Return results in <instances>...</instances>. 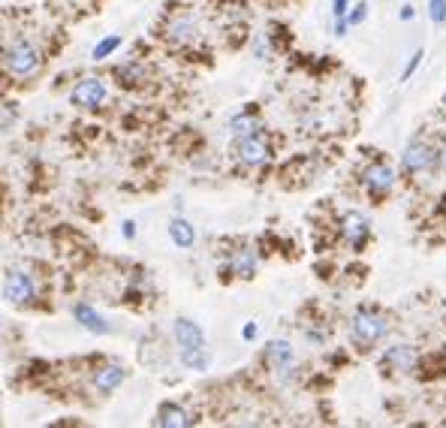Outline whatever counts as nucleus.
Returning <instances> with one entry per match:
<instances>
[{
	"instance_id": "1",
	"label": "nucleus",
	"mask_w": 446,
	"mask_h": 428,
	"mask_svg": "<svg viewBox=\"0 0 446 428\" xmlns=\"http://www.w3.org/2000/svg\"><path fill=\"white\" fill-rule=\"evenodd\" d=\"M386 317L383 314H374V311H356L353 314V323H350V332H353V338L362 341V344H374L386 335Z\"/></svg>"
},
{
	"instance_id": "2",
	"label": "nucleus",
	"mask_w": 446,
	"mask_h": 428,
	"mask_svg": "<svg viewBox=\"0 0 446 428\" xmlns=\"http://www.w3.org/2000/svg\"><path fill=\"white\" fill-rule=\"evenodd\" d=\"M4 63H6V70L12 76H31L39 66V51L31 43H16V46L6 49Z\"/></svg>"
},
{
	"instance_id": "3",
	"label": "nucleus",
	"mask_w": 446,
	"mask_h": 428,
	"mask_svg": "<svg viewBox=\"0 0 446 428\" xmlns=\"http://www.w3.org/2000/svg\"><path fill=\"white\" fill-rule=\"evenodd\" d=\"M103 100H106V85L100 78H85V82H78L70 93V103L78 106V109H97Z\"/></svg>"
},
{
	"instance_id": "4",
	"label": "nucleus",
	"mask_w": 446,
	"mask_h": 428,
	"mask_svg": "<svg viewBox=\"0 0 446 428\" xmlns=\"http://www.w3.org/2000/svg\"><path fill=\"white\" fill-rule=\"evenodd\" d=\"M34 296V284L24 272H6L4 277V299L9 305H24Z\"/></svg>"
},
{
	"instance_id": "5",
	"label": "nucleus",
	"mask_w": 446,
	"mask_h": 428,
	"mask_svg": "<svg viewBox=\"0 0 446 428\" xmlns=\"http://www.w3.org/2000/svg\"><path fill=\"white\" fill-rule=\"evenodd\" d=\"M435 160H437V154L431 151L425 142H416V145H410V148L404 151L401 163H404V169H410V172H425V169L435 166Z\"/></svg>"
},
{
	"instance_id": "6",
	"label": "nucleus",
	"mask_w": 446,
	"mask_h": 428,
	"mask_svg": "<svg viewBox=\"0 0 446 428\" xmlns=\"http://www.w3.org/2000/svg\"><path fill=\"white\" fill-rule=\"evenodd\" d=\"M175 341L181 344V350H196V347H206L202 338V329L191 320H175Z\"/></svg>"
},
{
	"instance_id": "7",
	"label": "nucleus",
	"mask_w": 446,
	"mask_h": 428,
	"mask_svg": "<svg viewBox=\"0 0 446 428\" xmlns=\"http://www.w3.org/2000/svg\"><path fill=\"white\" fill-rule=\"evenodd\" d=\"M124 377H127V371L121 365H106V368H100L97 374H93V389L103 392V395H109V392L118 389L121 383H124Z\"/></svg>"
},
{
	"instance_id": "8",
	"label": "nucleus",
	"mask_w": 446,
	"mask_h": 428,
	"mask_svg": "<svg viewBox=\"0 0 446 428\" xmlns=\"http://www.w3.org/2000/svg\"><path fill=\"white\" fill-rule=\"evenodd\" d=\"M386 362L395 371H413L416 362H419V353L410 344H395V347H389L386 350Z\"/></svg>"
},
{
	"instance_id": "9",
	"label": "nucleus",
	"mask_w": 446,
	"mask_h": 428,
	"mask_svg": "<svg viewBox=\"0 0 446 428\" xmlns=\"http://www.w3.org/2000/svg\"><path fill=\"white\" fill-rule=\"evenodd\" d=\"M238 157H241V163H248V166H260V163H265L268 148L263 139L248 136V139H238Z\"/></svg>"
},
{
	"instance_id": "10",
	"label": "nucleus",
	"mask_w": 446,
	"mask_h": 428,
	"mask_svg": "<svg viewBox=\"0 0 446 428\" xmlns=\"http://www.w3.org/2000/svg\"><path fill=\"white\" fill-rule=\"evenodd\" d=\"M341 230H344V235L350 238V245H362L365 238H368V220L362 218L359 211H350V214H344V220H341Z\"/></svg>"
},
{
	"instance_id": "11",
	"label": "nucleus",
	"mask_w": 446,
	"mask_h": 428,
	"mask_svg": "<svg viewBox=\"0 0 446 428\" xmlns=\"http://www.w3.org/2000/svg\"><path fill=\"white\" fill-rule=\"evenodd\" d=\"M191 413H187L184 407L178 404H169V401H163L157 410V425H166V428H184V425H191Z\"/></svg>"
},
{
	"instance_id": "12",
	"label": "nucleus",
	"mask_w": 446,
	"mask_h": 428,
	"mask_svg": "<svg viewBox=\"0 0 446 428\" xmlns=\"http://www.w3.org/2000/svg\"><path fill=\"white\" fill-rule=\"evenodd\" d=\"M392 181H395V172H392L389 166H383V163H377V166H371L368 172H365V184H368V190H371V193H383V190H389Z\"/></svg>"
},
{
	"instance_id": "13",
	"label": "nucleus",
	"mask_w": 446,
	"mask_h": 428,
	"mask_svg": "<svg viewBox=\"0 0 446 428\" xmlns=\"http://www.w3.org/2000/svg\"><path fill=\"white\" fill-rule=\"evenodd\" d=\"M73 314H76V320H78V323H82L85 329L93 332V335H106V332H109V323H106V320H103L97 311H93L91 305H76Z\"/></svg>"
},
{
	"instance_id": "14",
	"label": "nucleus",
	"mask_w": 446,
	"mask_h": 428,
	"mask_svg": "<svg viewBox=\"0 0 446 428\" xmlns=\"http://www.w3.org/2000/svg\"><path fill=\"white\" fill-rule=\"evenodd\" d=\"M166 36L172 43H191L193 39V19L191 16H172L166 24Z\"/></svg>"
},
{
	"instance_id": "15",
	"label": "nucleus",
	"mask_w": 446,
	"mask_h": 428,
	"mask_svg": "<svg viewBox=\"0 0 446 428\" xmlns=\"http://www.w3.org/2000/svg\"><path fill=\"white\" fill-rule=\"evenodd\" d=\"M229 130H233L235 139H248V136L260 133V121H256L253 115H235L233 121H229Z\"/></svg>"
},
{
	"instance_id": "16",
	"label": "nucleus",
	"mask_w": 446,
	"mask_h": 428,
	"mask_svg": "<svg viewBox=\"0 0 446 428\" xmlns=\"http://www.w3.org/2000/svg\"><path fill=\"white\" fill-rule=\"evenodd\" d=\"M169 235H172V242L178 245V248H191L193 245V226L187 223L184 218H175L172 223H169Z\"/></svg>"
},
{
	"instance_id": "17",
	"label": "nucleus",
	"mask_w": 446,
	"mask_h": 428,
	"mask_svg": "<svg viewBox=\"0 0 446 428\" xmlns=\"http://www.w3.org/2000/svg\"><path fill=\"white\" fill-rule=\"evenodd\" d=\"M265 356H268V365H272L275 371H280L293 359V347L287 341H272V344H268V353Z\"/></svg>"
},
{
	"instance_id": "18",
	"label": "nucleus",
	"mask_w": 446,
	"mask_h": 428,
	"mask_svg": "<svg viewBox=\"0 0 446 428\" xmlns=\"http://www.w3.org/2000/svg\"><path fill=\"white\" fill-rule=\"evenodd\" d=\"M229 265H233V272H235V275L250 277V275H253V269H256V257H253V250H238Z\"/></svg>"
},
{
	"instance_id": "19",
	"label": "nucleus",
	"mask_w": 446,
	"mask_h": 428,
	"mask_svg": "<svg viewBox=\"0 0 446 428\" xmlns=\"http://www.w3.org/2000/svg\"><path fill=\"white\" fill-rule=\"evenodd\" d=\"M181 362L191 365V368H196V371H206V368H208V353H206V347H196V350H181Z\"/></svg>"
},
{
	"instance_id": "20",
	"label": "nucleus",
	"mask_w": 446,
	"mask_h": 428,
	"mask_svg": "<svg viewBox=\"0 0 446 428\" xmlns=\"http://www.w3.org/2000/svg\"><path fill=\"white\" fill-rule=\"evenodd\" d=\"M121 46V36H106L97 43V49H93V61H103L106 55H112V51Z\"/></svg>"
},
{
	"instance_id": "21",
	"label": "nucleus",
	"mask_w": 446,
	"mask_h": 428,
	"mask_svg": "<svg viewBox=\"0 0 446 428\" xmlns=\"http://www.w3.org/2000/svg\"><path fill=\"white\" fill-rule=\"evenodd\" d=\"M428 4H431V21L443 24L446 21V0H428Z\"/></svg>"
},
{
	"instance_id": "22",
	"label": "nucleus",
	"mask_w": 446,
	"mask_h": 428,
	"mask_svg": "<svg viewBox=\"0 0 446 428\" xmlns=\"http://www.w3.org/2000/svg\"><path fill=\"white\" fill-rule=\"evenodd\" d=\"M118 76H121V78H127L124 85H133V82H136V78L142 76V70H139L136 63H127V66H121V70H118Z\"/></svg>"
},
{
	"instance_id": "23",
	"label": "nucleus",
	"mask_w": 446,
	"mask_h": 428,
	"mask_svg": "<svg viewBox=\"0 0 446 428\" xmlns=\"http://www.w3.org/2000/svg\"><path fill=\"white\" fill-rule=\"evenodd\" d=\"M422 58H425V51H422V49H419V51H416V55H413V58L407 61V66H404V73H401V82H407V78H410V76L416 73V66H419V61H422Z\"/></svg>"
},
{
	"instance_id": "24",
	"label": "nucleus",
	"mask_w": 446,
	"mask_h": 428,
	"mask_svg": "<svg viewBox=\"0 0 446 428\" xmlns=\"http://www.w3.org/2000/svg\"><path fill=\"white\" fill-rule=\"evenodd\" d=\"M365 19H368V4H356V6H353V12H350V19H347V21H350V24H362Z\"/></svg>"
},
{
	"instance_id": "25",
	"label": "nucleus",
	"mask_w": 446,
	"mask_h": 428,
	"mask_svg": "<svg viewBox=\"0 0 446 428\" xmlns=\"http://www.w3.org/2000/svg\"><path fill=\"white\" fill-rule=\"evenodd\" d=\"M332 6H335L332 12H335L338 19H344V16H347V0H332Z\"/></svg>"
},
{
	"instance_id": "26",
	"label": "nucleus",
	"mask_w": 446,
	"mask_h": 428,
	"mask_svg": "<svg viewBox=\"0 0 446 428\" xmlns=\"http://www.w3.org/2000/svg\"><path fill=\"white\" fill-rule=\"evenodd\" d=\"M241 335H245V341L256 338V323H248V326H245V332H241Z\"/></svg>"
},
{
	"instance_id": "27",
	"label": "nucleus",
	"mask_w": 446,
	"mask_h": 428,
	"mask_svg": "<svg viewBox=\"0 0 446 428\" xmlns=\"http://www.w3.org/2000/svg\"><path fill=\"white\" fill-rule=\"evenodd\" d=\"M133 235H136V223H124V238H133Z\"/></svg>"
},
{
	"instance_id": "28",
	"label": "nucleus",
	"mask_w": 446,
	"mask_h": 428,
	"mask_svg": "<svg viewBox=\"0 0 446 428\" xmlns=\"http://www.w3.org/2000/svg\"><path fill=\"white\" fill-rule=\"evenodd\" d=\"M401 19L410 21V19H413V6H401Z\"/></svg>"
},
{
	"instance_id": "29",
	"label": "nucleus",
	"mask_w": 446,
	"mask_h": 428,
	"mask_svg": "<svg viewBox=\"0 0 446 428\" xmlns=\"http://www.w3.org/2000/svg\"><path fill=\"white\" fill-rule=\"evenodd\" d=\"M437 160H440V169L446 172V145H443V148H440V154H437Z\"/></svg>"
},
{
	"instance_id": "30",
	"label": "nucleus",
	"mask_w": 446,
	"mask_h": 428,
	"mask_svg": "<svg viewBox=\"0 0 446 428\" xmlns=\"http://www.w3.org/2000/svg\"><path fill=\"white\" fill-rule=\"evenodd\" d=\"M443 100H446V93H443Z\"/></svg>"
}]
</instances>
